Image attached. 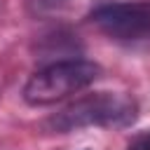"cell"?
I'll list each match as a JSON object with an SVG mask.
<instances>
[{
	"instance_id": "3",
	"label": "cell",
	"mask_w": 150,
	"mask_h": 150,
	"mask_svg": "<svg viewBox=\"0 0 150 150\" xmlns=\"http://www.w3.org/2000/svg\"><path fill=\"white\" fill-rule=\"evenodd\" d=\"M91 21L117 42L150 40V0L101 2L91 12Z\"/></svg>"
},
{
	"instance_id": "2",
	"label": "cell",
	"mask_w": 150,
	"mask_h": 150,
	"mask_svg": "<svg viewBox=\"0 0 150 150\" xmlns=\"http://www.w3.org/2000/svg\"><path fill=\"white\" fill-rule=\"evenodd\" d=\"M101 77V66L87 59L54 61L30 75L23 87V101L28 105H52L63 101Z\"/></svg>"
},
{
	"instance_id": "4",
	"label": "cell",
	"mask_w": 150,
	"mask_h": 150,
	"mask_svg": "<svg viewBox=\"0 0 150 150\" xmlns=\"http://www.w3.org/2000/svg\"><path fill=\"white\" fill-rule=\"evenodd\" d=\"M127 150H150V129L136 134V136L127 143Z\"/></svg>"
},
{
	"instance_id": "1",
	"label": "cell",
	"mask_w": 150,
	"mask_h": 150,
	"mask_svg": "<svg viewBox=\"0 0 150 150\" xmlns=\"http://www.w3.org/2000/svg\"><path fill=\"white\" fill-rule=\"evenodd\" d=\"M138 117V103L122 91H94L75 98L47 120V129L54 134H73L82 129H124Z\"/></svg>"
}]
</instances>
